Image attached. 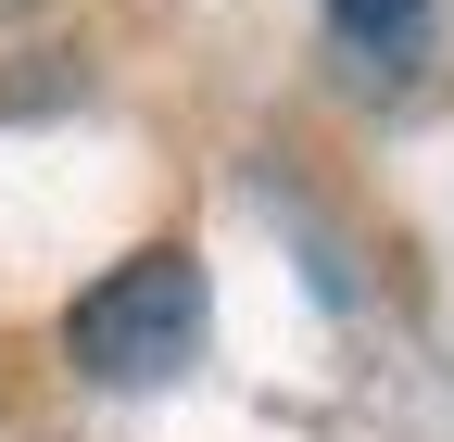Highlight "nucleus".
Returning <instances> with one entry per match:
<instances>
[{"instance_id": "obj_1", "label": "nucleus", "mask_w": 454, "mask_h": 442, "mask_svg": "<svg viewBox=\"0 0 454 442\" xmlns=\"http://www.w3.org/2000/svg\"><path fill=\"white\" fill-rule=\"evenodd\" d=\"M64 354H76L89 379H114V392H152V379H177V367L202 354V265H190L177 241L127 253L114 279H89V291H76Z\"/></svg>"}, {"instance_id": "obj_2", "label": "nucleus", "mask_w": 454, "mask_h": 442, "mask_svg": "<svg viewBox=\"0 0 454 442\" xmlns=\"http://www.w3.org/2000/svg\"><path fill=\"white\" fill-rule=\"evenodd\" d=\"M316 13L340 26V64H354L366 89L417 76V51H429V0H316Z\"/></svg>"}]
</instances>
